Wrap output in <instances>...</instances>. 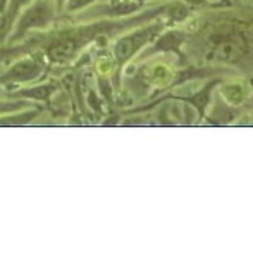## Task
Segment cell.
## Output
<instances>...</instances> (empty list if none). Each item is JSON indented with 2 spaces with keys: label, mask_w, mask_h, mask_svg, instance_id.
Returning <instances> with one entry per match:
<instances>
[{
  "label": "cell",
  "mask_w": 253,
  "mask_h": 253,
  "mask_svg": "<svg viewBox=\"0 0 253 253\" xmlns=\"http://www.w3.org/2000/svg\"><path fill=\"white\" fill-rule=\"evenodd\" d=\"M55 0H32L20 12L10 41H19L29 31L43 29L51 25L55 16Z\"/></svg>",
  "instance_id": "cell-1"
},
{
  "label": "cell",
  "mask_w": 253,
  "mask_h": 253,
  "mask_svg": "<svg viewBox=\"0 0 253 253\" xmlns=\"http://www.w3.org/2000/svg\"><path fill=\"white\" fill-rule=\"evenodd\" d=\"M162 25H149L146 28H140L136 32L126 35L122 39H119V42L115 46V55L119 64H125L127 59H130L137 51L151 39L158 35V32L161 31Z\"/></svg>",
  "instance_id": "cell-2"
},
{
  "label": "cell",
  "mask_w": 253,
  "mask_h": 253,
  "mask_svg": "<svg viewBox=\"0 0 253 253\" xmlns=\"http://www.w3.org/2000/svg\"><path fill=\"white\" fill-rule=\"evenodd\" d=\"M43 71V61L39 58H22L0 76V84L34 81Z\"/></svg>",
  "instance_id": "cell-3"
},
{
  "label": "cell",
  "mask_w": 253,
  "mask_h": 253,
  "mask_svg": "<svg viewBox=\"0 0 253 253\" xmlns=\"http://www.w3.org/2000/svg\"><path fill=\"white\" fill-rule=\"evenodd\" d=\"M145 0H112L109 3L100 4L97 7L90 10V18H117V16H127L132 15L143 6Z\"/></svg>",
  "instance_id": "cell-4"
},
{
  "label": "cell",
  "mask_w": 253,
  "mask_h": 253,
  "mask_svg": "<svg viewBox=\"0 0 253 253\" xmlns=\"http://www.w3.org/2000/svg\"><path fill=\"white\" fill-rule=\"evenodd\" d=\"M32 0H10V4L7 7V12L4 13V28H9L15 19L19 16V13L22 12V9L25 6H28Z\"/></svg>",
  "instance_id": "cell-5"
},
{
  "label": "cell",
  "mask_w": 253,
  "mask_h": 253,
  "mask_svg": "<svg viewBox=\"0 0 253 253\" xmlns=\"http://www.w3.org/2000/svg\"><path fill=\"white\" fill-rule=\"evenodd\" d=\"M184 39V35L181 32H169L167 35H164L159 39V42L156 43V51H165V49H174L176 48Z\"/></svg>",
  "instance_id": "cell-6"
},
{
  "label": "cell",
  "mask_w": 253,
  "mask_h": 253,
  "mask_svg": "<svg viewBox=\"0 0 253 253\" xmlns=\"http://www.w3.org/2000/svg\"><path fill=\"white\" fill-rule=\"evenodd\" d=\"M51 91H52V87H49V85H42V87H37V88H32V90L20 91L18 94H20V96H26V97L45 100V98L49 97Z\"/></svg>",
  "instance_id": "cell-7"
},
{
  "label": "cell",
  "mask_w": 253,
  "mask_h": 253,
  "mask_svg": "<svg viewBox=\"0 0 253 253\" xmlns=\"http://www.w3.org/2000/svg\"><path fill=\"white\" fill-rule=\"evenodd\" d=\"M168 16L172 20H182L188 16V9L181 4V3H174L168 6Z\"/></svg>",
  "instance_id": "cell-8"
},
{
  "label": "cell",
  "mask_w": 253,
  "mask_h": 253,
  "mask_svg": "<svg viewBox=\"0 0 253 253\" xmlns=\"http://www.w3.org/2000/svg\"><path fill=\"white\" fill-rule=\"evenodd\" d=\"M96 0H67L65 3V7L68 12H77V10H81L87 6H90L91 3H94Z\"/></svg>",
  "instance_id": "cell-9"
},
{
  "label": "cell",
  "mask_w": 253,
  "mask_h": 253,
  "mask_svg": "<svg viewBox=\"0 0 253 253\" xmlns=\"http://www.w3.org/2000/svg\"><path fill=\"white\" fill-rule=\"evenodd\" d=\"M9 4H10V0H0V15H4L7 12Z\"/></svg>",
  "instance_id": "cell-10"
},
{
  "label": "cell",
  "mask_w": 253,
  "mask_h": 253,
  "mask_svg": "<svg viewBox=\"0 0 253 253\" xmlns=\"http://www.w3.org/2000/svg\"><path fill=\"white\" fill-rule=\"evenodd\" d=\"M65 3H67V0H55V6L58 10H62L65 7Z\"/></svg>",
  "instance_id": "cell-11"
},
{
  "label": "cell",
  "mask_w": 253,
  "mask_h": 253,
  "mask_svg": "<svg viewBox=\"0 0 253 253\" xmlns=\"http://www.w3.org/2000/svg\"><path fill=\"white\" fill-rule=\"evenodd\" d=\"M187 1H190V3H194V4H200V3H203L204 0H187Z\"/></svg>",
  "instance_id": "cell-12"
}]
</instances>
